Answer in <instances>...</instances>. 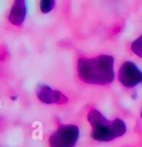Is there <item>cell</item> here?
Here are the masks:
<instances>
[{
  "instance_id": "4",
  "label": "cell",
  "mask_w": 142,
  "mask_h": 147,
  "mask_svg": "<svg viewBox=\"0 0 142 147\" xmlns=\"http://www.w3.org/2000/svg\"><path fill=\"white\" fill-rule=\"evenodd\" d=\"M118 79L126 88H134L142 83V71L133 61H127L123 63L119 69Z\"/></svg>"
},
{
  "instance_id": "9",
  "label": "cell",
  "mask_w": 142,
  "mask_h": 147,
  "mask_svg": "<svg viewBox=\"0 0 142 147\" xmlns=\"http://www.w3.org/2000/svg\"><path fill=\"white\" fill-rule=\"evenodd\" d=\"M141 117H142V110H141Z\"/></svg>"
},
{
  "instance_id": "5",
  "label": "cell",
  "mask_w": 142,
  "mask_h": 147,
  "mask_svg": "<svg viewBox=\"0 0 142 147\" xmlns=\"http://www.w3.org/2000/svg\"><path fill=\"white\" fill-rule=\"evenodd\" d=\"M36 96L37 98L45 104H64L68 102V98L65 94L46 85L40 86L37 89Z\"/></svg>"
},
{
  "instance_id": "3",
  "label": "cell",
  "mask_w": 142,
  "mask_h": 147,
  "mask_svg": "<svg viewBox=\"0 0 142 147\" xmlns=\"http://www.w3.org/2000/svg\"><path fill=\"white\" fill-rule=\"evenodd\" d=\"M80 136V129L76 125L62 124L51 134L50 147H74Z\"/></svg>"
},
{
  "instance_id": "8",
  "label": "cell",
  "mask_w": 142,
  "mask_h": 147,
  "mask_svg": "<svg viewBox=\"0 0 142 147\" xmlns=\"http://www.w3.org/2000/svg\"><path fill=\"white\" fill-rule=\"evenodd\" d=\"M56 6V3L55 1H52V0H44V1H41L39 3V7H40V11L42 13L47 14L49 12H51L52 10L54 9V7Z\"/></svg>"
},
{
  "instance_id": "2",
  "label": "cell",
  "mask_w": 142,
  "mask_h": 147,
  "mask_svg": "<svg viewBox=\"0 0 142 147\" xmlns=\"http://www.w3.org/2000/svg\"><path fill=\"white\" fill-rule=\"evenodd\" d=\"M87 118L92 127V138L98 142H109L127 133V126L123 120L119 118L108 120L98 109L90 110Z\"/></svg>"
},
{
  "instance_id": "1",
  "label": "cell",
  "mask_w": 142,
  "mask_h": 147,
  "mask_svg": "<svg viewBox=\"0 0 142 147\" xmlns=\"http://www.w3.org/2000/svg\"><path fill=\"white\" fill-rule=\"evenodd\" d=\"M115 59L110 55L94 58H80L77 61V74L81 81L90 85L104 86L115 79Z\"/></svg>"
},
{
  "instance_id": "7",
  "label": "cell",
  "mask_w": 142,
  "mask_h": 147,
  "mask_svg": "<svg viewBox=\"0 0 142 147\" xmlns=\"http://www.w3.org/2000/svg\"><path fill=\"white\" fill-rule=\"evenodd\" d=\"M131 49L136 56L142 58V34L131 43Z\"/></svg>"
},
{
  "instance_id": "6",
  "label": "cell",
  "mask_w": 142,
  "mask_h": 147,
  "mask_svg": "<svg viewBox=\"0 0 142 147\" xmlns=\"http://www.w3.org/2000/svg\"><path fill=\"white\" fill-rule=\"evenodd\" d=\"M26 16V4L22 0L15 1L11 11L9 13L8 20L14 26H21Z\"/></svg>"
}]
</instances>
